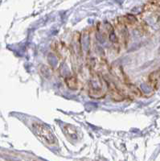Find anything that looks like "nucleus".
Here are the masks:
<instances>
[{
    "mask_svg": "<svg viewBox=\"0 0 160 161\" xmlns=\"http://www.w3.org/2000/svg\"><path fill=\"white\" fill-rule=\"evenodd\" d=\"M160 78V71H154L151 73L149 76V80L151 83V86L154 87V89L158 88V79Z\"/></svg>",
    "mask_w": 160,
    "mask_h": 161,
    "instance_id": "20e7f679",
    "label": "nucleus"
},
{
    "mask_svg": "<svg viewBox=\"0 0 160 161\" xmlns=\"http://www.w3.org/2000/svg\"><path fill=\"white\" fill-rule=\"evenodd\" d=\"M106 84H107L108 90H109V94L111 95L112 99L116 101H121L125 99V97H126L125 93L122 90H121L120 89L118 88L116 85L112 82H108Z\"/></svg>",
    "mask_w": 160,
    "mask_h": 161,
    "instance_id": "f03ea898",
    "label": "nucleus"
},
{
    "mask_svg": "<svg viewBox=\"0 0 160 161\" xmlns=\"http://www.w3.org/2000/svg\"><path fill=\"white\" fill-rule=\"evenodd\" d=\"M65 82L68 88H70L71 90H77L78 88V80L76 77L71 76V77H66Z\"/></svg>",
    "mask_w": 160,
    "mask_h": 161,
    "instance_id": "39448f33",
    "label": "nucleus"
},
{
    "mask_svg": "<svg viewBox=\"0 0 160 161\" xmlns=\"http://www.w3.org/2000/svg\"><path fill=\"white\" fill-rule=\"evenodd\" d=\"M64 134L68 137L71 138L72 139H78V129L76 128L73 126H71L69 124L64 125Z\"/></svg>",
    "mask_w": 160,
    "mask_h": 161,
    "instance_id": "7ed1b4c3",
    "label": "nucleus"
},
{
    "mask_svg": "<svg viewBox=\"0 0 160 161\" xmlns=\"http://www.w3.org/2000/svg\"><path fill=\"white\" fill-rule=\"evenodd\" d=\"M32 131L36 136L47 145H54L57 143V139L51 130L41 122H34L32 124Z\"/></svg>",
    "mask_w": 160,
    "mask_h": 161,
    "instance_id": "f257e3e1",
    "label": "nucleus"
}]
</instances>
